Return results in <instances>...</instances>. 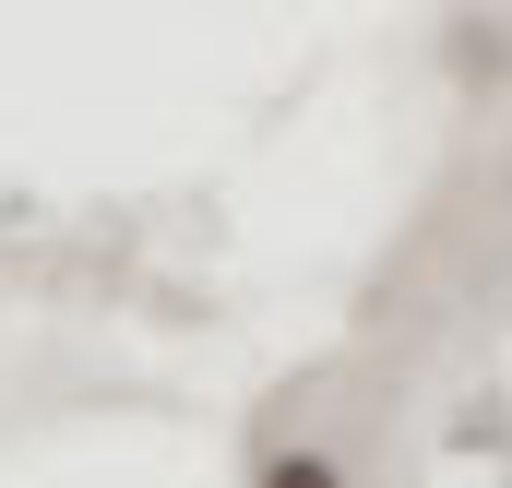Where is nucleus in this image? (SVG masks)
<instances>
[{
	"instance_id": "f257e3e1",
	"label": "nucleus",
	"mask_w": 512,
	"mask_h": 488,
	"mask_svg": "<svg viewBox=\"0 0 512 488\" xmlns=\"http://www.w3.org/2000/svg\"><path fill=\"white\" fill-rule=\"evenodd\" d=\"M251 488H346V465H334V453H262Z\"/></svg>"
}]
</instances>
